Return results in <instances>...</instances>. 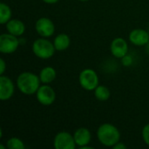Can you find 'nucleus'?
<instances>
[{
  "label": "nucleus",
  "instance_id": "f257e3e1",
  "mask_svg": "<svg viewBox=\"0 0 149 149\" xmlns=\"http://www.w3.org/2000/svg\"><path fill=\"white\" fill-rule=\"evenodd\" d=\"M39 76L31 72H21L17 79V86L24 95H33L40 86Z\"/></svg>",
  "mask_w": 149,
  "mask_h": 149
},
{
  "label": "nucleus",
  "instance_id": "f03ea898",
  "mask_svg": "<svg viewBox=\"0 0 149 149\" xmlns=\"http://www.w3.org/2000/svg\"><path fill=\"white\" fill-rule=\"evenodd\" d=\"M97 137L102 145L113 148L120 141V133L115 126L109 123H105L98 128Z\"/></svg>",
  "mask_w": 149,
  "mask_h": 149
},
{
  "label": "nucleus",
  "instance_id": "7ed1b4c3",
  "mask_svg": "<svg viewBox=\"0 0 149 149\" xmlns=\"http://www.w3.org/2000/svg\"><path fill=\"white\" fill-rule=\"evenodd\" d=\"M55 46L53 43L46 38L36 39L32 44V52L39 58L48 59L55 53Z\"/></svg>",
  "mask_w": 149,
  "mask_h": 149
},
{
  "label": "nucleus",
  "instance_id": "20e7f679",
  "mask_svg": "<svg viewBox=\"0 0 149 149\" xmlns=\"http://www.w3.org/2000/svg\"><path fill=\"white\" fill-rule=\"evenodd\" d=\"M81 87L86 91H93L99 86V77L93 69H85L79 73V77Z\"/></svg>",
  "mask_w": 149,
  "mask_h": 149
},
{
  "label": "nucleus",
  "instance_id": "39448f33",
  "mask_svg": "<svg viewBox=\"0 0 149 149\" xmlns=\"http://www.w3.org/2000/svg\"><path fill=\"white\" fill-rule=\"evenodd\" d=\"M19 45V40L17 36L10 33H3L0 35V52L3 54H11L17 51Z\"/></svg>",
  "mask_w": 149,
  "mask_h": 149
},
{
  "label": "nucleus",
  "instance_id": "423d86ee",
  "mask_svg": "<svg viewBox=\"0 0 149 149\" xmlns=\"http://www.w3.org/2000/svg\"><path fill=\"white\" fill-rule=\"evenodd\" d=\"M76 146L73 135L68 132H59L54 137L53 147L55 149H74Z\"/></svg>",
  "mask_w": 149,
  "mask_h": 149
},
{
  "label": "nucleus",
  "instance_id": "0eeeda50",
  "mask_svg": "<svg viewBox=\"0 0 149 149\" xmlns=\"http://www.w3.org/2000/svg\"><path fill=\"white\" fill-rule=\"evenodd\" d=\"M38 101L43 106H50L54 103L56 100L55 91L47 84L40 86L36 93Z\"/></svg>",
  "mask_w": 149,
  "mask_h": 149
},
{
  "label": "nucleus",
  "instance_id": "6e6552de",
  "mask_svg": "<svg viewBox=\"0 0 149 149\" xmlns=\"http://www.w3.org/2000/svg\"><path fill=\"white\" fill-rule=\"evenodd\" d=\"M36 31L42 38H49L54 34L55 25L53 22L48 17H40L35 24Z\"/></svg>",
  "mask_w": 149,
  "mask_h": 149
},
{
  "label": "nucleus",
  "instance_id": "1a4fd4ad",
  "mask_svg": "<svg viewBox=\"0 0 149 149\" xmlns=\"http://www.w3.org/2000/svg\"><path fill=\"white\" fill-rule=\"evenodd\" d=\"M15 92V87L12 80L7 77L1 75L0 76V99L1 100H10Z\"/></svg>",
  "mask_w": 149,
  "mask_h": 149
},
{
  "label": "nucleus",
  "instance_id": "9d476101",
  "mask_svg": "<svg viewBox=\"0 0 149 149\" xmlns=\"http://www.w3.org/2000/svg\"><path fill=\"white\" fill-rule=\"evenodd\" d=\"M110 51L113 57L121 58L127 54L128 45L123 38H116L111 43Z\"/></svg>",
  "mask_w": 149,
  "mask_h": 149
},
{
  "label": "nucleus",
  "instance_id": "9b49d317",
  "mask_svg": "<svg viewBox=\"0 0 149 149\" xmlns=\"http://www.w3.org/2000/svg\"><path fill=\"white\" fill-rule=\"evenodd\" d=\"M130 42L136 46H144L149 42V33L144 29H134L129 33Z\"/></svg>",
  "mask_w": 149,
  "mask_h": 149
},
{
  "label": "nucleus",
  "instance_id": "f8f14e48",
  "mask_svg": "<svg viewBox=\"0 0 149 149\" xmlns=\"http://www.w3.org/2000/svg\"><path fill=\"white\" fill-rule=\"evenodd\" d=\"M73 137L76 145L79 148L88 145L92 139L91 132L86 127H79V129H77L73 134Z\"/></svg>",
  "mask_w": 149,
  "mask_h": 149
},
{
  "label": "nucleus",
  "instance_id": "ddd939ff",
  "mask_svg": "<svg viewBox=\"0 0 149 149\" xmlns=\"http://www.w3.org/2000/svg\"><path fill=\"white\" fill-rule=\"evenodd\" d=\"M6 30L9 33L19 37L24 33L25 25L24 22L19 19H10L6 23Z\"/></svg>",
  "mask_w": 149,
  "mask_h": 149
},
{
  "label": "nucleus",
  "instance_id": "4468645a",
  "mask_svg": "<svg viewBox=\"0 0 149 149\" xmlns=\"http://www.w3.org/2000/svg\"><path fill=\"white\" fill-rule=\"evenodd\" d=\"M70 44H71L70 37L65 33L58 34V36H56V38H54V41H53L55 49H56V51H58V52L66 50L70 46Z\"/></svg>",
  "mask_w": 149,
  "mask_h": 149
},
{
  "label": "nucleus",
  "instance_id": "2eb2a0df",
  "mask_svg": "<svg viewBox=\"0 0 149 149\" xmlns=\"http://www.w3.org/2000/svg\"><path fill=\"white\" fill-rule=\"evenodd\" d=\"M57 77L56 70L52 66H46L43 68L39 72V79L41 83L43 84H50Z\"/></svg>",
  "mask_w": 149,
  "mask_h": 149
},
{
  "label": "nucleus",
  "instance_id": "dca6fc26",
  "mask_svg": "<svg viewBox=\"0 0 149 149\" xmlns=\"http://www.w3.org/2000/svg\"><path fill=\"white\" fill-rule=\"evenodd\" d=\"M94 96L100 101H107L111 96L110 90L106 86H98L94 89Z\"/></svg>",
  "mask_w": 149,
  "mask_h": 149
},
{
  "label": "nucleus",
  "instance_id": "f3484780",
  "mask_svg": "<svg viewBox=\"0 0 149 149\" xmlns=\"http://www.w3.org/2000/svg\"><path fill=\"white\" fill-rule=\"evenodd\" d=\"M11 10L9 5L4 3H0V24H4L11 18Z\"/></svg>",
  "mask_w": 149,
  "mask_h": 149
},
{
  "label": "nucleus",
  "instance_id": "a211bd4d",
  "mask_svg": "<svg viewBox=\"0 0 149 149\" xmlns=\"http://www.w3.org/2000/svg\"><path fill=\"white\" fill-rule=\"evenodd\" d=\"M7 148L9 149H24L25 145L20 139L11 137L7 141Z\"/></svg>",
  "mask_w": 149,
  "mask_h": 149
},
{
  "label": "nucleus",
  "instance_id": "6ab92c4d",
  "mask_svg": "<svg viewBox=\"0 0 149 149\" xmlns=\"http://www.w3.org/2000/svg\"><path fill=\"white\" fill-rule=\"evenodd\" d=\"M142 138L144 142L149 147V124H147L142 129Z\"/></svg>",
  "mask_w": 149,
  "mask_h": 149
},
{
  "label": "nucleus",
  "instance_id": "aec40b11",
  "mask_svg": "<svg viewBox=\"0 0 149 149\" xmlns=\"http://www.w3.org/2000/svg\"><path fill=\"white\" fill-rule=\"evenodd\" d=\"M121 63L125 66H130L133 63V58L130 55L127 54L123 58H121Z\"/></svg>",
  "mask_w": 149,
  "mask_h": 149
},
{
  "label": "nucleus",
  "instance_id": "412c9836",
  "mask_svg": "<svg viewBox=\"0 0 149 149\" xmlns=\"http://www.w3.org/2000/svg\"><path fill=\"white\" fill-rule=\"evenodd\" d=\"M113 149H126L127 148V146L124 144V143H122V142H118V143H116L113 147Z\"/></svg>",
  "mask_w": 149,
  "mask_h": 149
},
{
  "label": "nucleus",
  "instance_id": "4be33fe9",
  "mask_svg": "<svg viewBox=\"0 0 149 149\" xmlns=\"http://www.w3.org/2000/svg\"><path fill=\"white\" fill-rule=\"evenodd\" d=\"M5 67H6V65H5V62L3 58H1V71H0V74L3 75L4 73V71H5Z\"/></svg>",
  "mask_w": 149,
  "mask_h": 149
},
{
  "label": "nucleus",
  "instance_id": "5701e85b",
  "mask_svg": "<svg viewBox=\"0 0 149 149\" xmlns=\"http://www.w3.org/2000/svg\"><path fill=\"white\" fill-rule=\"evenodd\" d=\"M43 2H45V3H48V4H54L56 3H58L59 0H42Z\"/></svg>",
  "mask_w": 149,
  "mask_h": 149
},
{
  "label": "nucleus",
  "instance_id": "b1692460",
  "mask_svg": "<svg viewBox=\"0 0 149 149\" xmlns=\"http://www.w3.org/2000/svg\"><path fill=\"white\" fill-rule=\"evenodd\" d=\"M146 51H147V52L149 54V42L146 45Z\"/></svg>",
  "mask_w": 149,
  "mask_h": 149
},
{
  "label": "nucleus",
  "instance_id": "393cba45",
  "mask_svg": "<svg viewBox=\"0 0 149 149\" xmlns=\"http://www.w3.org/2000/svg\"><path fill=\"white\" fill-rule=\"evenodd\" d=\"M0 148H1V149H4V148H4V147H3V145H0Z\"/></svg>",
  "mask_w": 149,
  "mask_h": 149
},
{
  "label": "nucleus",
  "instance_id": "a878e982",
  "mask_svg": "<svg viewBox=\"0 0 149 149\" xmlns=\"http://www.w3.org/2000/svg\"><path fill=\"white\" fill-rule=\"evenodd\" d=\"M79 1H82V2H86V1H89V0H79Z\"/></svg>",
  "mask_w": 149,
  "mask_h": 149
}]
</instances>
